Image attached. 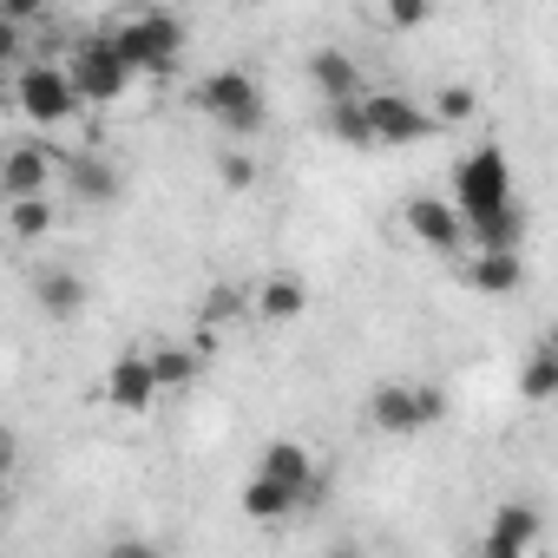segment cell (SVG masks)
Returning <instances> with one entry per match:
<instances>
[{
	"mask_svg": "<svg viewBox=\"0 0 558 558\" xmlns=\"http://www.w3.org/2000/svg\"><path fill=\"white\" fill-rule=\"evenodd\" d=\"M8 230H14L21 243L47 236V230H53V204H47V191H40V197H8Z\"/></svg>",
	"mask_w": 558,
	"mask_h": 558,
	"instance_id": "cell-23",
	"label": "cell"
},
{
	"mask_svg": "<svg viewBox=\"0 0 558 558\" xmlns=\"http://www.w3.org/2000/svg\"><path fill=\"white\" fill-rule=\"evenodd\" d=\"M381 14H388V27H395V34H414V27H427L434 0H381Z\"/></svg>",
	"mask_w": 558,
	"mask_h": 558,
	"instance_id": "cell-25",
	"label": "cell"
},
{
	"mask_svg": "<svg viewBox=\"0 0 558 558\" xmlns=\"http://www.w3.org/2000/svg\"><path fill=\"white\" fill-rule=\"evenodd\" d=\"M14 106H21L27 125H66V119L80 112V93H73L66 66H34V73H21V86H14Z\"/></svg>",
	"mask_w": 558,
	"mask_h": 558,
	"instance_id": "cell-7",
	"label": "cell"
},
{
	"mask_svg": "<svg viewBox=\"0 0 558 558\" xmlns=\"http://www.w3.org/2000/svg\"><path fill=\"white\" fill-rule=\"evenodd\" d=\"M362 112H368V132L375 145H427L440 125L427 106H414L408 93H362Z\"/></svg>",
	"mask_w": 558,
	"mask_h": 558,
	"instance_id": "cell-6",
	"label": "cell"
},
{
	"mask_svg": "<svg viewBox=\"0 0 558 558\" xmlns=\"http://www.w3.org/2000/svg\"><path fill=\"white\" fill-rule=\"evenodd\" d=\"M329 132H336V145H355V151H368V145H375L362 99H329Z\"/></svg>",
	"mask_w": 558,
	"mask_h": 558,
	"instance_id": "cell-22",
	"label": "cell"
},
{
	"mask_svg": "<svg viewBox=\"0 0 558 558\" xmlns=\"http://www.w3.org/2000/svg\"><path fill=\"white\" fill-rule=\"evenodd\" d=\"M447 204L460 210V223H473V217H493V210L519 204V197H512V165H506V151H499V145L466 151V158L453 165V197H447Z\"/></svg>",
	"mask_w": 558,
	"mask_h": 558,
	"instance_id": "cell-2",
	"label": "cell"
},
{
	"mask_svg": "<svg viewBox=\"0 0 558 558\" xmlns=\"http://www.w3.org/2000/svg\"><path fill=\"white\" fill-rule=\"evenodd\" d=\"M440 414H447V395H440L434 381H381V388L368 395V421H375L381 434H395V440L434 427Z\"/></svg>",
	"mask_w": 558,
	"mask_h": 558,
	"instance_id": "cell-4",
	"label": "cell"
},
{
	"mask_svg": "<svg viewBox=\"0 0 558 558\" xmlns=\"http://www.w3.org/2000/svg\"><path fill=\"white\" fill-rule=\"evenodd\" d=\"M250 310L263 323H296L310 310V283H303V276H263V283L250 290Z\"/></svg>",
	"mask_w": 558,
	"mask_h": 558,
	"instance_id": "cell-12",
	"label": "cell"
},
{
	"mask_svg": "<svg viewBox=\"0 0 558 558\" xmlns=\"http://www.w3.org/2000/svg\"><path fill=\"white\" fill-rule=\"evenodd\" d=\"M256 473H269V480L296 486L303 499H310V486H316V460H310V447H303V440H269V447H263V466H256Z\"/></svg>",
	"mask_w": 558,
	"mask_h": 558,
	"instance_id": "cell-15",
	"label": "cell"
},
{
	"mask_svg": "<svg viewBox=\"0 0 558 558\" xmlns=\"http://www.w3.org/2000/svg\"><path fill=\"white\" fill-rule=\"evenodd\" d=\"M158 401V375H151V355H119L106 368V408L112 414H145Z\"/></svg>",
	"mask_w": 558,
	"mask_h": 558,
	"instance_id": "cell-9",
	"label": "cell"
},
{
	"mask_svg": "<svg viewBox=\"0 0 558 558\" xmlns=\"http://www.w3.org/2000/svg\"><path fill=\"white\" fill-rule=\"evenodd\" d=\"M0 519H8V480H0Z\"/></svg>",
	"mask_w": 558,
	"mask_h": 558,
	"instance_id": "cell-31",
	"label": "cell"
},
{
	"mask_svg": "<svg viewBox=\"0 0 558 558\" xmlns=\"http://www.w3.org/2000/svg\"><path fill=\"white\" fill-rule=\"evenodd\" d=\"M519 395H525V401H551V395H558V349H551V342H538V349L525 355Z\"/></svg>",
	"mask_w": 558,
	"mask_h": 558,
	"instance_id": "cell-21",
	"label": "cell"
},
{
	"mask_svg": "<svg viewBox=\"0 0 558 558\" xmlns=\"http://www.w3.org/2000/svg\"><path fill=\"white\" fill-rule=\"evenodd\" d=\"M145 355H151L158 395H165V388H191V381H197V368H204V355H197V349H178V342H158V349H145Z\"/></svg>",
	"mask_w": 558,
	"mask_h": 558,
	"instance_id": "cell-20",
	"label": "cell"
},
{
	"mask_svg": "<svg viewBox=\"0 0 558 558\" xmlns=\"http://www.w3.org/2000/svg\"><path fill=\"white\" fill-rule=\"evenodd\" d=\"M310 86H316L323 99H362V66H355L342 47H323V53L310 60Z\"/></svg>",
	"mask_w": 558,
	"mask_h": 558,
	"instance_id": "cell-17",
	"label": "cell"
},
{
	"mask_svg": "<svg viewBox=\"0 0 558 558\" xmlns=\"http://www.w3.org/2000/svg\"><path fill=\"white\" fill-rule=\"evenodd\" d=\"M53 184V158L40 145H14L8 158H0V204L8 197H40Z\"/></svg>",
	"mask_w": 558,
	"mask_h": 558,
	"instance_id": "cell-11",
	"label": "cell"
},
{
	"mask_svg": "<svg viewBox=\"0 0 558 558\" xmlns=\"http://www.w3.org/2000/svg\"><path fill=\"white\" fill-rule=\"evenodd\" d=\"M460 119H473V93H466V86H440V99H434V125H460Z\"/></svg>",
	"mask_w": 558,
	"mask_h": 558,
	"instance_id": "cell-26",
	"label": "cell"
},
{
	"mask_svg": "<svg viewBox=\"0 0 558 558\" xmlns=\"http://www.w3.org/2000/svg\"><path fill=\"white\" fill-rule=\"evenodd\" d=\"M112 47H119V60L132 66V80H145V73H171V66H178L184 34H178V21H171L165 8H138V14H125V21L112 27Z\"/></svg>",
	"mask_w": 558,
	"mask_h": 558,
	"instance_id": "cell-1",
	"label": "cell"
},
{
	"mask_svg": "<svg viewBox=\"0 0 558 558\" xmlns=\"http://www.w3.org/2000/svg\"><path fill=\"white\" fill-rule=\"evenodd\" d=\"M0 14H8V21H34L40 0H0Z\"/></svg>",
	"mask_w": 558,
	"mask_h": 558,
	"instance_id": "cell-30",
	"label": "cell"
},
{
	"mask_svg": "<svg viewBox=\"0 0 558 558\" xmlns=\"http://www.w3.org/2000/svg\"><path fill=\"white\" fill-rule=\"evenodd\" d=\"M296 506H303V493H296V486H283V480H269V473L243 480V512H250L256 525H276V519H290Z\"/></svg>",
	"mask_w": 558,
	"mask_h": 558,
	"instance_id": "cell-16",
	"label": "cell"
},
{
	"mask_svg": "<svg viewBox=\"0 0 558 558\" xmlns=\"http://www.w3.org/2000/svg\"><path fill=\"white\" fill-rule=\"evenodd\" d=\"M34 303H40L53 323L80 316V310H86V276H80V269H40V276H34Z\"/></svg>",
	"mask_w": 558,
	"mask_h": 558,
	"instance_id": "cell-14",
	"label": "cell"
},
{
	"mask_svg": "<svg viewBox=\"0 0 558 558\" xmlns=\"http://www.w3.org/2000/svg\"><path fill=\"white\" fill-rule=\"evenodd\" d=\"M538 545V512L532 506H499L486 538H480V558H525Z\"/></svg>",
	"mask_w": 558,
	"mask_h": 558,
	"instance_id": "cell-10",
	"label": "cell"
},
{
	"mask_svg": "<svg viewBox=\"0 0 558 558\" xmlns=\"http://www.w3.org/2000/svg\"><path fill=\"white\" fill-rule=\"evenodd\" d=\"M197 106H204L230 138H256V132H263V86H256L250 73H236V66L204 73V80H197Z\"/></svg>",
	"mask_w": 558,
	"mask_h": 558,
	"instance_id": "cell-3",
	"label": "cell"
},
{
	"mask_svg": "<svg viewBox=\"0 0 558 558\" xmlns=\"http://www.w3.org/2000/svg\"><path fill=\"white\" fill-rule=\"evenodd\" d=\"M401 217H408L414 243H427V250H440V256L466 250V223H460V210H453L447 197H414V204H408Z\"/></svg>",
	"mask_w": 558,
	"mask_h": 558,
	"instance_id": "cell-8",
	"label": "cell"
},
{
	"mask_svg": "<svg viewBox=\"0 0 558 558\" xmlns=\"http://www.w3.org/2000/svg\"><path fill=\"white\" fill-rule=\"evenodd\" d=\"M66 184H73L80 204H112V197H119V171H112L106 158H93V151H80V158L66 165Z\"/></svg>",
	"mask_w": 558,
	"mask_h": 558,
	"instance_id": "cell-18",
	"label": "cell"
},
{
	"mask_svg": "<svg viewBox=\"0 0 558 558\" xmlns=\"http://www.w3.org/2000/svg\"><path fill=\"white\" fill-rule=\"evenodd\" d=\"M466 283H473L480 296H512V290L525 283V263H519V250H473Z\"/></svg>",
	"mask_w": 558,
	"mask_h": 558,
	"instance_id": "cell-13",
	"label": "cell"
},
{
	"mask_svg": "<svg viewBox=\"0 0 558 558\" xmlns=\"http://www.w3.org/2000/svg\"><path fill=\"white\" fill-rule=\"evenodd\" d=\"M217 184H223V191H250V184H256V158L230 145V151L217 158Z\"/></svg>",
	"mask_w": 558,
	"mask_h": 558,
	"instance_id": "cell-24",
	"label": "cell"
},
{
	"mask_svg": "<svg viewBox=\"0 0 558 558\" xmlns=\"http://www.w3.org/2000/svg\"><path fill=\"white\" fill-rule=\"evenodd\" d=\"M66 80H73V93H80L86 106H112V99H125V93H132V66L119 60L112 34L80 40V47H73V60H66Z\"/></svg>",
	"mask_w": 558,
	"mask_h": 558,
	"instance_id": "cell-5",
	"label": "cell"
},
{
	"mask_svg": "<svg viewBox=\"0 0 558 558\" xmlns=\"http://www.w3.org/2000/svg\"><path fill=\"white\" fill-rule=\"evenodd\" d=\"M519 236H525V210H519V204H506V210L466 223V250H519Z\"/></svg>",
	"mask_w": 558,
	"mask_h": 558,
	"instance_id": "cell-19",
	"label": "cell"
},
{
	"mask_svg": "<svg viewBox=\"0 0 558 558\" xmlns=\"http://www.w3.org/2000/svg\"><path fill=\"white\" fill-rule=\"evenodd\" d=\"M236 310H250V290H236V283H217V290H210V303H204V316H210V323H230Z\"/></svg>",
	"mask_w": 558,
	"mask_h": 558,
	"instance_id": "cell-27",
	"label": "cell"
},
{
	"mask_svg": "<svg viewBox=\"0 0 558 558\" xmlns=\"http://www.w3.org/2000/svg\"><path fill=\"white\" fill-rule=\"evenodd\" d=\"M14 60H21V21L0 14V66H14Z\"/></svg>",
	"mask_w": 558,
	"mask_h": 558,
	"instance_id": "cell-28",
	"label": "cell"
},
{
	"mask_svg": "<svg viewBox=\"0 0 558 558\" xmlns=\"http://www.w3.org/2000/svg\"><path fill=\"white\" fill-rule=\"evenodd\" d=\"M14 460H21V440H14L8 427H0V480H8V473H14Z\"/></svg>",
	"mask_w": 558,
	"mask_h": 558,
	"instance_id": "cell-29",
	"label": "cell"
}]
</instances>
